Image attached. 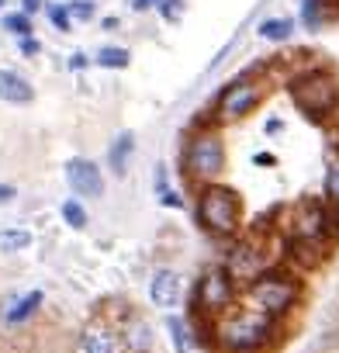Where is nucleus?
<instances>
[{"label":"nucleus","mask_w":339,"mask_h":353,"mask_svg":"<svg viewBox=\"0 0 339 353\" xmlns=\"http://www.w3.org/2000/svg\"><path fill=\"white\" fill-rule=\"evenodd\" d=\"M66 181H70V188L76 191V194H83V198H101L104 194V176H101V170L90 163V159H70L66 163Z\"/></svg>","instance_id":"9"},{"label":"nucleus","mask_w":339,"mask_h":353,"mask_svg":"<svg viewBox=\"0 0 339 353\" xmlns=\"http://www.w3.org/2000/svg\"><path fill=\"white\" fill-rule=\"evenodd\" d=\"M63 219H66L73 229H83V225H87V212H83L80 201H66V205H63Z\"/></svg>","instance_id":"24"},{"label":"nucleus","mask_w":339,"mask_h":353,"mask_svg":"<svg viewBox=\"0 0 339 353\" xmlns=\"http://www.w3.org/2000/svg\"><path fill=\"white\" fill-rule=\"evenodd\" d=\"M132 149H135V135H132V132H121V135L114 139L111 152H107V159H111V166H114L118 176L128 170V156H132Z\"/></svg>","instance_id":"15"},{"label":"nucleus","mask_w":339,"mask_h":353,"mask_svg":"<svg viewBox=\"0 0 339 353\" xmlns=\"http://www.w3.org/2000/svg\"><path fill=\"white\" fill-rule=\"evenodd\" d=\"M66 11H70V18L87 21V18H94V11H97V8H94V0H76V4H70Z\"/></svg>","instance_id":"27"},{"label":"nucleus","mask_w":339,"mask_h":353,"mask_svg":"<svg viewBox=\"0 0 339 353\" xmlns=\"http://www.w3.org/2000/svg\"><path fill=\"white\" fill-rule=\"evenodd\" d=\"M232 301H236V284H232V274L222 267H212L194 288V312L198 315L218 319L232 308Z\"/></svg>","instance_id":"6"},{"label":"nucleus","mask_w":339,"mask_h":353,"mask_svg":"<svg viewBox=\"0 0 339 353\" xmlns=\"http://www.w3.org/2000/svg\"><path fill=\"white\" fill-rule=\"evenodd\" d=\"M215 336L218 346L229 353H256L274 339V315H263L256 308L236 312V315H218L215 319Z\"/></svg>","instance_id":"1"},{"label":"nucleus","mask_w":339,"mask_h":353,"mask_svg":"<svg viewBox=\"0 0 339 353\" xmlns=\"http://www.w3.org/2000/svg\"><path fill=\"white\" fill-rule=\"evenodd\" d=\"M4 28H8L11 35H21V39H25V35H32V18H28L25 11H21V14H8V18H4Z\"/></svg>","instance_id":"23"},{"label":"nucleus","mask_w":339,"mask_h":353,"mask_svg":"<svg viewBox=\"0 0 339 353\" xmlns=\"http://www.w3.org/2000/svg\"><path fill=\"white\" fill-rule=\"evenodd\" d=\"M14 194H18V191H14L11 184H0V205H8V201H11Z\"/></svg>","instance_id":"30"},{"label":"nucleus","mask_w":339,"mask_h":353,"mask_svg":"<svg viewBox=\"0 0 339 353\" xmlns=\"http://www.w3.org/2000/svg\"><path fill=\"white\" fill-rule=\"evenodd\" d=\"M260 104V87L256 83H246V80H236L232 87H225L222 101H218V114L225 121H239L246 118L253 108Z\"/></svg>","instance_id":"7"},{"label":"nucleus","mask_w":339,"mask_h":353,"mask_svg":"<svg viewBox=\"0 0 339 353\" xmlns=\"http://www.w3.org/2000/svg\"><path fill=\"white\" fill-rule=\"evenodd\" d=\"M318 4H322V0H305V11H301V14H305V25H308V28H318V25H322Z\"/></svg>","instance_id":"28"},{"label":"nucleus","mask_w":339,"mask_h":353,"mask_svg":"<svg viewBox=\"0 0 339 353\" xmlns=\"http://www.w3.org/2000/svg\"><path fill=\"white\" fill-rule=\"evenodd\" d=\"M97 66H107V70H125L128 66V49H101L97 52Z\"/></svg>","instance_id":"20"},{"label":"nucleus","mask_w":339,"mask_h":353,"mask_svg":"<svg viewBox=\"0 0 339 353\" xmlns=\"http://www.w3.org/2000/svg\"><path fill=\"white\" fill-rule=\"evenodd\" d=\"M152 8H159V14H163L166 21H177V18L184 14V0H156Z\"/></svg>","instance_id":"25"},{"label":"nucleus","mask_w":339,"mask_h":353,"mask_svg":"<svg viewBox=\"0 0 339 353\" xmlns=\"http://www.w3.org/2000/svg\"><path fill=\"white\" fill-rule=\"evenodd\" d=\"M35 97L32 83L25 77H18L14 70H0V101H8V104H28Z\"/></svg>","instance_id":"12"},{"label":"nucleus","mask_w":339,"mask_h":353,"mask_svg":"<svg viewBox=\"0 0 339 353\" xmlns=\"http://www.w3.org/2000/svg\"><path fill=\"white\" fill-rule=\"evenodd\" d=\"M198 222L212 236H236L243 225V201L225 184H208L198 198Z\"/></svg>","instance_id":"2"},{"label":"nucleus","mask_w":339,"mask_h":353,"mask_svg":"<svg viewBox=\"0 0 339 353\" xmlns=\"http://www.w3.org/2000/svg\"><path fill=\"white\" fill-rule=\"evenodd\" d=\"M0 8H4V0H0Z\"/></svg>","instance_id":"35"},{"label":"nucleus","mask_w":339,"mask_h":353,"mask_svg":"<svg viewBox=\"0 0 339 353\" xmlns=\"http://www.w3.org/2000/svg\"><path fill=\"white\" fill-rule=\"evenodd\" d=\"M149 294H152V301H156L159 308L177 305V298H181V277H177L174 270H159V274L152 277V288H149Z\"/></svg>","instance_id":"13"},{"label":"nucleus","mask_w":339,"mask_h":353,"mask_svg":"<svg viewBox=\"0 0 339 353\" xmlns=\"http://www.w3.org/2000/svg\"><path fill=\"white\" fill-rule=\"evenodd\" d=\"M287 94L298 104V111H305L308 118H325L329 111H336V101H339L336 80L322 70H308V73L294 77L287 83Z\"/></svg>","instance_id":"4"},{"label":"nucleus","mask_w":339,"mask_h":353,"mask_svg":"<svg viewBox=\"0 0 339 353\" xmlns=\"http://www.w3.org/2000/svg\"><path fill=\"white\" fill-rule=\"evenodd\" d=\"M32 246V232L28 229H4L0 232V250L4 253H18V250H28Z\"/></svg>","instance_id":"18"},{"label":"nucleus","mask_w":339,"mask_h":353,"mask_svg":"<svg viewBox=\"0 0 339 353\" xmlns=\"http://www.w3.org/2000/svg\"><path fill=\"white\" fill-rule=\"evenodd\" d=\"M152 4H156V0H132V8H135V11H149Z\"/></svg>","instance_id":"33"},{"label":"nucleus","mask_w":339,"mask_h":353,"mask_svg":"<svg viewBox=\"0 0 339 353\" xmlns=\"http://www.w3.org/2000/svg\"><path fill=\"white\" fill-rule=\"evenodd\" d=\"M246 298H249V308L263 315H280L301 298V284L284 270H267V274H256V281H249Z\"/></svg>","instance_id":"3"},{"label":"nucleus","mask_w":339,"mask_h":353,"mask_svg":"<svg viewBox=\"0 0 339 353\" xmlns=\"http://www.w3.org/2000/svg\"><path fill=\"white\" fill-rule=\"evenodd\" d=\"M156 194H159V205H166V208H181V205H184L174 191L166 188V173H163V166L156 170Z\"/></svg>","instance_id":"21"},{"label":"nucleus","mask_w":339,"mask_h":353,"mask_svg":"<svg viewBox=\"0 0 339 353\" xmlns=\"http://www.w3.org/2000/svg\"><path fill=\"white\" fill-rule=\"evenodd\" d=\"M325 198L332 205V215H329V236H332V225L339 222V156L329 163V173H325Z\"/></svg>","instance_id":"16"},{"label":"nucleus","mask_w":339,"mask_h":353,"mask_svg":"<svg viewBox=\"0 0 339 353\" xmlns=\"http://www.w3.org/2000/svg\"><path fill=\"white\" fill-rule=\"evenodd\" d=\"M184 166L191 173V181H215V176L225 170V145L215 132H198L191 142H187V152H184Z\"/></svg>","instance_id":"5"},{"label":"nucleus","mask_w":339,"mask_h":353,"mask_svg":"<svg viewBox=\"0 0 339 353\" xmlns=\"http://www.w3.org/2000/svg\"><path fill=\"white\" fill-rule=\"evenodd\" d=\"M294 236H305V239H329V212L322 201L315 198H305L298 208H294Z\"/></svg>","instance_id":"8"},{"label":"nucleus","mask_w":339,"mask_h":353,"mask_svg":"<svg viewBox=\"0 0 339 353\" xmlns=\"http://www.w3.org/2000/svg\"><path fill=\"white\" fill-rule=\"evenodd\" d=\"M39 49H42V46H39L32 35H25V39H21V52H25V56H39Z\"/></svg>","instance_id":"29"},{"label":"nucleus","mask_w":339,"mask_h":353,"mask_svg":"<svg viewBox=\"0 0 339 353\" xmlns=\"http://www.w3.org/2000/svg\"><path fill=\"white\" fill-rule=\"evenodd\" d=\"M253 163H260V166H274L277 159H274V152H256V156H253Z\"/></svg>","instance_id":"31"},{"label":"nucleus","mask_w":339,"mask_h":353,"mask_svg":"<svg viewBox=\"0 0 339 353\" xmlns=\"http://www.w3.org/2000/svg\"><path fill=\"white\" fill-rule=\"evenodd\" d=\"M76 350H80V353H121V336H118L111 325L94 322V325H87V329L80 332Z\"/></svg>","instance_id":"10"},{"label":"nucleus","mask_w":339,"mask_h":353,"mask_svg":"<svg viewBox=\"0 0 339 353\" xmlns=\"http://www.w3.org/2000/svg\"><path fill=\"white\" fill-rule=\"evenodd\" d=\"M291 21L287 18H267L263 25H260V39H267V42H284L287 35H291Z\"/></svg>","instance_id":"19"},{"label":"nucleus","mask_w":339,"mask_h":353,"mask_svg":"<svg viewBox=\"0 0 339 353\" xmlns=\"http://www.w3.org/2000/svg\"><path fill=\"white\" fill-rule=\"evenodd\" d=\"M166 325H170V336H174V346H177V353H187V325H184V319L170 315V319H166Z\"/></svg>","instance_id":"22"},{"label":"nucleus","mask_w":339,"mask_h":353,"mask_svg":"<svg viewBox=\"0 0 339 353\" xmlns=\"http://www.w3.org/2000/svg\"><path fill=\"white\" fill-rule=\"evenodd\" d=\"M49 18H52V25H56L59 32H70V28H73V18H70V11H66L63 4H52V8H49Z\"/></svg>","instance_id":"26"},{"label":"nucleus","mask_w":339,"mask_h":353,"mask_svg":"<svg viewBox=\"0 0 339 353\" xmlns=\"http://www.w3.org/2000/svg\"><path fill=\"white\" fill-rule=\"evenodd\" d=\"M121 343H125L132 353H149V350H152V329H149V322L132 319V322L125 325V332H121Z\"/></svg>","instance_id":"14"},{"label":"nucleus","mask_w":339,"mask_h":353,"mask_svg":"<svg viewBox=\"0 0 339 353\" xmlns=\"http://www.w3.org/2000/svg\"><path fill=\"white\" fill-rule=\"evenodd\" d=\"M287 253H291V260H294L298 267H308V270H315V267L329 256L325 239H305V236H294V239L287 243Z\"/></svg>","instance_id":"11"},{"label":"nucleus","mask_w":339,"mask_h":353,"mask_svg":"<svg viewBox=\"0 0 339 353\" xmlns=\"http://www.w3.org/2000/svg\"><path fill=\"white\" fill-rule=\"evenodd\" d=\"M70 66H73V70H83V66H87V59H83V56H80V52H76V56H73V59H70Z\"/></svg>","instance_id":"34"},{"label":"nucleus","mask_w":339,"mask_h":353,"mask_svg":"<svg viewBox=\"0 0 339 353\" xmlns=\"http://www.w3.org/2000/svg\"><path fill=\"white\" fill-rule=\"evenodd\" d=\"M21 8H25V14H35L42 8V0H21Z\"/></svg>","instance_id":"32"},{"label":"nucleus","mask_w":339,"mask_h":353,"mask_svg":"<svg viewBox=\"0 0 339 353\" xmlns=\"http://www.w3.org/2000/svg\"><path fill=\"white\" fill-rule=\"evenodd\" d=\"M39 305H42V291H32V294L18 298V301H14V308H8V315H4V319H8L11 325H21L25 319H32V315H35V308H39Z\"/></svg>","instance_id":"17"}]
</instances>
